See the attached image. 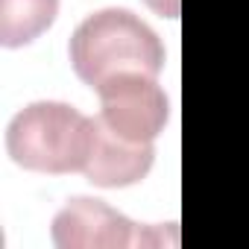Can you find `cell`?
<instances>
[{
    "mask_svg": "<svg viewBox=\"0 0 249 249\" xmlns=\"http://www.w3.org/2000/svg\"><path fill=\"white\" fill-rule=\"evenodd\" d=\"M71 65L94 91L120 73L159 76L164 68V44L150 24L132 9H100L88 15L71 36Z\"/></svg>",
    "mask_w": 249,
    "mask_h": 249,
    "instance_id": "6da1fadb",
    "label": "cell"
},
{
    "mask_svg": "<svg viewBox=\"0 0 249 249\" xmlns=\"http://www.w3.org/2000/svg\"><path fill=\"white\" fill-rule=\"evenodd\" d=\"M59 0H0V44L15 50L53 27Z\"/></svg>",
    "mask_w": 249,
    "mask_h": 249,
    "instance_id": "8992f818",
    "label": "cell"
},
{
    "mask_svg": "<svg viewBox=\"0 0 249 249\" xmlns=\"http://www.w3.org/2000/svg\"><path fill=\"white\" fill-rule=\"evenodd\" d=\"M144 3H147L156 15L170 18V21H176L179 12H182V0H144Z\"/></svg>",
    "mask_w": 249,
    "mask_h": 249,
    "instance_id": "52a82bcc",
    "label": "cell"
},
{
    "mask_svg": "<svg viewBox=\"0 0 249 249\" xmlns=\"http://www.w3.org/2000/svg\"><path fill=\"white\" fill-rule=\"evenodd\" d=\"M100 97V120L129 141H156L167 120L170 100L156 76L147 73H120L97 88Z\"/></svg>",
    "mask_w": 249,
    "mask_h": 249,
    "instance_id": "277c9868",
    "label": "cell"
},
{
    "mask_svg": "<svg viewBox=\"0 0 249 249\" xmlns=\"http://www.w3.org/2000/svg\"><path fill=\"white\" fill-rule=\"evenodd\" d=\"M53 243L59 249H129L153 246L161 240V229H141L103 199L73 196L53 217Z\"/></svg>",
    "mask_w": 249,
    "mask_h": 249,
    "instance_id": "3957f363",
    "label": "cell"
},
{
    "mask_svg": "<svg viewBox=\"0 0 249 249\" xmlns=\"http://www.w3.org/2000/svg\"><path fill=\"white\" fill-rule=\"evenodd\" d=\"M156 161L150 141H129L111 132L100 117H94V141L82 176L97 188H129L138 185Z\"/></svg>",
    "mask_w": 249,
    "mask_h": 249,
    "instance_id": "5b68a950",
    "label": "cell"
},
{
    "mask_svg": "<svg viewBox=\"0 0 249 249\" xmlns=\"http://www.w3.org/2000/svg\"><path fill=\"white\" fill-rule=\"evenodd\" d=\"M94 141V117L68 103L38 100L21 108L6 126L9 159L33 173H82Z\"/></svg>",
    "mask_w": 249,
    "mask_h": 249,
    "instance_id": "7a4b0ae2",
    "label": "cell"
}]
</instances>
